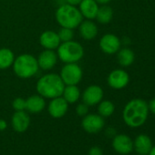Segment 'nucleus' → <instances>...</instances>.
<instances>
[{
    "label": "nucleus",
    "instance_id": "1",
    "mask_svg": "<svg viewBox=\"0 0 155 155\" xmlns=\"http://www.w3.org/2000/svg\"><path fill=\"white\" fill-rule=\"evenodd\" d=\"M148 114V103L141 99H133L125 105L122 118L129 127L137 128L145 123Z\"/></svg>",
    "mask_w": 155,
    "mask_h": 155
},
{
    "label": "nucleus",
    "instance_id": "2",
    "mask_svg": "<svg viewBox=\"0 0 155 155\" xmlns=\"http://www.w3.org/2000/svg\"><path fill=\"white\" fill-rule=\"evenodd\" d=\"M65 84L59 75L49 73L42 76L37 83L38 93L43 98L54 99L62 96Z\"/></svg>",
    "mask_w": 155,
    "mask_h": 155
},
{
    "label": "nucleus",
    "instance_id": "3",
    "mask_svg": "<svg viewBox=\"0 0 155 155\" xmlns=\"http://www.w3.org/2000/svg\"><path fill=\"white\" fill-rule=\"evenodd\" d=\"M82 19L80 9L69 4L60 6L56 11V20L61 28L74 29L81 25Z\"/></svg>",
    "mask_w": 155,
    "mask_h": 155
},
{
    "label": "nucleus",
    "instance_id": "4",
    "mask_svg": "<svg viewBox=\"0 0 155 155\" xmlns=\"http://www.w3.org/2000/svg\"><path fill=\"white\" fill-rule=\"evenodd\" d=\"M15 74L21 79H29L35 76L39 68L38 59L29 54H22L15 58L13 63Z\"/></svg>",
    "mask_w": 155,
    "mask_h": 155
},
{
    "label": "nucleus",
    "instance_id": "5",
    "mask_svg": "<svg viewBox=\"0 0 155 155\" xmlns=\"http://www.w3.org/2000/svg\"><path fill=\"white\" fill-rule=\"evenodd\" d=\"M58 58L64 63H77L84 56L83 47L77 41L62 42L58 47Z\"/></svg>",
    "mask_w": 155,
    "mask_h": 155
},
{
    "label": "nucleus",
    "instance_id": "6",
    "mask_svg": "<svg viewBox=\"0 0 155 155\" xmlns=\"http://www.w3.org/2000/svg\"><path fill=\"white\" fill-rule=\"evenodd\" d=\"M59 76L65 85H77L82 79V69L77 63H67Z\"/></svg>",
    "mask_w": 155,
    "mask_h": 155
},
{
    "label": "nucleus",
    "instance_id": "7",
    "mask_svg": "<svg viewBox=\"0 0 155 155\" xmlns=\"http://www.w3.org/2000/svg\"><path fill=\"white\" fill-rule=\"evenodd\" d=\"M108 84L114 90H121L125 88L130 81L129 74L120 68L112 70L108 76Z\"/></svg>",
    "mask_w": 155,
    "mask_h": 155
},
{
    "label": "nucleus",
    "instance_id": "8",
    "mask_svg": "<svg viewBox=\"0 0 155 155\" xmlns=\"http://www.w3.org/2000/svg\"><path fill=\"white\" fill-rule=\"evenodd\" d=\"M81 125L85 131L89 133H98L103 129L105 121L103 117L100 114H87L84 116Z\"/></svg>",
    "mask_w": 155,
    "mask_h": 155
},
{
    "label": "nucleus",
    "instance_id": "9",
    "mask_svg": "<svg viewBox=\"0 0 155 155\" xmlns=\"http://www.w3.org/2000/svg\"><path fill=\"white\" fill-rule=\"evenodd\" d=\"M100 48L105 54H115L120 48V40L113 34H106L100 40Z\"/></svg>",
    "mask_w": 155,
    "mask_h": 155
},
{
    "label": "nucleus",
    "instance_id": "10",
    "mask_svg": "<svg viewBox=\"0 0 155 155\" xmlns=\"http://www.w3.org/2000/svg\"><path fill=\"white\" fill-rule=\"evenodd\" d=\"M112 147L116 152L122 155H126L132 151L133 141L126 134H118L115 135L113 138Z\"/></svg>",
    "mask_w": 155,
    "mask_h": 155
},
{
    "label": "nucleus",
    "instance_id": "11",
    "mask_svg": "<svg viewBox=\"0 0 155 155\" xmlns=\"http://www.w3.org/2000/svg\"><path fill=\"white\" fill-rule=\"evenodd\" d=\"M103 99V91L98 85L89 86L82 94V101L85 104L90 106H95L99 104Z\"/></svg>",
    "mask_w": 155,
    "mask_h": 155
},
{
    "label": "nucleus",
    "instance_id": "12",
    "mask_svg": "<svg viewBox=\"0 0 155 155\" xmlns=\"http://www.w3.org/2000/svg\"><path fill=\"white\" fill-rule=\"evenodd\" d=\"M68 109V103L61 96L51 99V101L49 102L48 108L49 115L55 119L62 118L67 113Z\"/></svg>",
    "mask_w": 155,
    "mask_h": 155
},
{
    "label": "nucleus",
    "instance_id": "13",
    "mask_svg": "<svg viewBox=\"0 0 155 155\" xmlns=\"http://www.w3.org/2000/svg\"><path fill=\"white\" fill-rule=\"evenodd\" d=\"M12 127L17 132L26 131L30 125V118L25 110L16 111L11 120Z\"/></svg>",
    "mask_w": 155,
    "mask_h": 155
},
{
    "label": "nucleus",
    "instance_id": "14",
    "mask_svg": "<svg viewBox=\"0 0 155 155\" xmlns=\"http://www.w3.org/2000/svg\"><path fill=\"white\" fill-rule=\"evenodd\" d=\"M58 61V55L51 49H45L42 51L38 58V67L43 70H49L55 67Z\"/></svg>",
    "mask_w": 155,
    "mask_h": 155
},
{
    "label": "nucleus",
    "instance_id": "15",
    "mask_svg": "<svg viewBox=\"0 0 155 155\" xmlns=\"http://www.w3.org/2000/svg\"><path fill=\"white\" fill-rule=\"evenodd\" d=\"M39 42L44 48L54 50L55 48H58L61 41L58 38V33L51 30H47L40 35Z\"/></svg>",
    "mask_w": 155,
    "mask_h": 155
},
{
    "label": "nucleus",
    "instance_id": "16",
    "mask_svg": "<svg viewBox=\"0 0 155 155\" xmlns=\"http://www.w3.org/2000/svg\"><path fill=\"white\" fill-rule=\"evenodd\" d=\"M79 9L82 17L86 18L87 19L91 20V19L96 18L99 6L95 0H82L80 3Z\"/></svg>",
    "mask_w": 155,
    "mask_h": 155
},
{
    "label": "nucleus",
    "instance_id": "17",
    "mask_svg": "<svg viewBox=\"0 0 155 155\" xmlns=\"http://www.w3.org/2000/svg\"><path fill=\"white\" fill-rule=\"evenodd\" d=\"M133 148L140 155H148L152 148L150 138L146 134H140L133 142Z\"/></svg>",
    "mask_w": 155,
    "mask_h": 155
},
{
    "label": "nucleus",
    "instance_id": "18",
    "mask_svg": "<svg viewBox=\"0 0 155 155\" xmlns=\"http://www.w3.org/2000/svg\"><path fill=\"white\" fill-rule=\"evenodd\" d=\"M46 106L44 98L40 95H32L26 100V110L30 113H39Z\"/></svg>",
    "mask_w": 155,
    "mask_h": 155
},
{
    "label": "nucleus",
    "instance_id": "19",
    "mask_svg": "<svg viewBox=\"0 0 155 155\" xmlns=\"http://www.w3.org/2000/svg\"><path fill=\"white\" fill-rule=\"evenodd\" d=\"M79 27L81 36L86 40H91L98 35V27L90 19L81 22Z\"/></svg>",
    "mask_w": 155,
    "mask_h": 155
},
{
    "label": "nucleus",
    "instance_id": "20",
    "mask_svg": "<svg viewBox=\"0 0 155 155\" xmlns=\"http://www.w3.org/2000/svg\"><path fill=\"white\" fill-rule=\"evenodd\" d=\"M62 96L68 104H73L81 98V91L77 85H66Z\"/></svg>",
    "mask_w": 155,
    "mask_h": 155
},
{
    "label": "nucleus",
    "instance_id": "21",
    "mask_svg": "<svg viewBox=\"0 0 155 155\" xmlns=\"http://www.w3.org/2000/svg\"><path fill=\"white\" fill-rule=\"evenodd\" d=\"M117 59L120 66L129 67L134 62L135 55H134V52L130 48H124L121 49L120 48V50L118 51Z\"/></svg>",
    "mask_w": 155,
    "mask_h": 155
},
{
    "label": "nucleus",
    "instance_id": "22",
    "mask_svg": "<svg viewBox=\"0 0 155 155\" xmlns=\"http://www.w3.org/2000/svg\"><path fill=\"white\" fill-rule=\"evenodd\" d=\"M15 60L14 53L9 48H0V69L10 68Z\"/></svg>",
    "mask_w": 155,
    "mask_h": 155
},
{
    "label": "nucleus",
    "instance_id": "23",
    "mask_svg": "<svg viewBox=\"0 0 155 155\" xmlns=\"http://www.w3.org/2000/svg\"><path fill=\"white\" fill-rule=\"evenodd\" d=\"M113 18V10L109 6H102L101 8H99L96 18L99 23L101 24H108L111 21Z\"/></svg>",
    "mask_w": 155,
    "mask_h": 155
},
{
    "label": "nucleus",
    "instance_id": "24",
    "mask_svg": "<svg viewBox=\"0 0 155 155\" xmlns=\"http://www.w3.org/2000/svg\"><path fill=\"white\" fill-rule=\"evenodd\" d=\"M114 110H115V106L110 101H101L99 103L98 111H99V114L103 118L111 116Z\"/></svg>",
    "mask_w": 155,
    "mask_h": 155
},
{
    "label": "nucleus",
    "instance_id": "25",
    "mask_svg": "<svg viewBox=\"0 0 155 155\" xmlns=\"http://www.w3.org/2000/svg\"><path fill=\"white\" fill-rule=\"evenodd\" d=\"M58 35L60 41L67 42V41L72 40L73 37H74V32H73V29L67 28H61L60 30L58 31Z\"/></svg>",
    "mask_w": 155,
    "mask_h": 155
},
{
    "label": "nucleus",
    "instance_id": "26",
    "mask_svg": "<svg viewBox=\"0 0 155 155\" xmlns=\"http://www.w3.org/2000/svg\"><path fill=\"white\" fill-rule=\"evenodd\" d=\"M12 107L16 111H21L26 110V100L23 98H17L13 101Z\"/></svg>",
    "mask_w": 155,
    "mask_h": 155
},
{
    "label": "nucleus",
    "instance_id": "27",
    "mask_svg": "<svg viewBox=\"0 0 155 155\" xmlns=\"http://www.w3.org/2000/svg\"><path fill=\"white\" fill-rule=\"evenodd\" d=\"M76 111H77V114L79 116L84 117L89 113V106L87 104H85L84 102L80 103L76 108Z\"/></svg>",
    "mask_w": 155,
    "mask_h": 155
},
{
    "label": "nucleus",
    "instance_id": "28",
    "mask_svg": "<svg viewBox=\"0 0 155 155\" xmlns=\"http://www.w3.org/2000/svg\"><path fill=\"white\" fill-rule=\"evenodd\" d=\"M89 155H103V152H102V150L100 147L94 146V147L90 149Z\"/></svg>",
    "mask_w": 155,
    "mask_h": 155
},
{
    "label": "nucleus",
    "instance_id": "29",
    "mask_svg": "<svg viewBox=\"0 0 155 155\" xmlns=\"http://www.w3.org/2000/svg\"><path fill=\"white\" fill-rule=\"evenodd\" d=\"M148 108H149V110H150L151 113L155 114V98L152 99V100L148 103Z\"/></svg>",
    "mask_w": 155,
    "mask_h": 155
},
{
    "label": "nucleus",
    "instance_id": "30",
    "mask_svg": "<svg viewBox=\"0 0 155 155\" xmlns=\"http://www.w3.org/2000/svg\"><path fill=\"white\" fill-rule=\"evenodd\" d=\"M8 127V123L5 120L0 119V131H3L7 129Z\"/></svg>",
    "mask_w": 155,
    "mask_h": 155
},
{
    "label": "nucleus",
    "instance_id": "31",
    "mask_svg": "<svg viewBox=\"0 0 155 155\" xmlns=\"http://www.w3.org/2000/svg\"><path fill=\"white\" fill-rule=\"evenodd\" d=\"M81 1L82 0H67V3L72 6H77V5H80Z\"/></svg>",
    "mask_w": 155,
    "mask_h": 155
},
{
    "label": "nucleus",
    "instance_id": "32",
    "mask_svg": "<svg viewBox=\"0 0 155 155\" xmlns=\"http://www.w3.org/2000/svg\"><path fill=\"white\" fill-rule=\"evenodd\" d=\"M95 1L98 3V4H101V5H106L108 4L110 0H95Z\"/></svg>",
    "mask_w": 155,
    "mask_h": 155
},
{
    "label": "nucleus",
    "instance_id": "33",
    "mask_svg": "<svg viewBox=\"0 0 155 155\" xmlns=\"http://www.w3.org/2000/svg\"><path fill=\"white\" fill-rule=\"evenodd\" d=\"M148 155H155V146L152 147L150 150V152L148 153Z\"/></svg>",
    "mask_w": 155,
    "mask_h": 155
}]
</instances>
